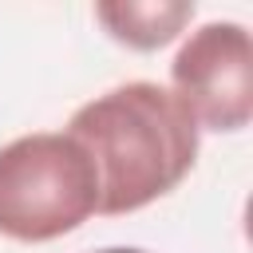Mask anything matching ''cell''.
I'll return each mask as SVG.
<instances>
[{"label":"cell","mask_w":253,"mask_h":253,"mask_svg":"<svg viewBox=\"0 0 253 253\" xmlns=\"http://www.w3.org/2000/svg\"><path fill=\"white\" fill-rule=\"evenodd\" d=\"M67 134L83 146L99 178V213L123 217L178 190L202 150V130L170 87L150 79L119 83L87 99Z\"/></svg>","instance_id":"1"},{"label":"cell","mask_w":253,"mask_h":253,"mask_svg":"<svg viewBox=\"0 0 253 253\" xmlns=\"http://www.w3.org/2000/svg\"><path fill=\"white\" fill-rule=\"evenodd\" d=\"M99 213V178L67 130H32L0 146V237L43 245Z\"/></svg>","instance_id":"2"},{"label":"cell","mask_w":253,"mask_h":253,"mask_svg":"<svg viewBox=\"0 0 253 253\" xmlns=\"http://www.w3.org/2000/svg\"><path fill=\"white\" fill-rule=\"evenodd\" d=\"M170 91L198 130L237 134L253 123V40L241 20H206L186 32L170 63Z\"/></svg>","instance_id":"3"},{"label":"cell","mask_w":253,"mask_h":253,"mask_svg":"<svg viewBox=\"0 0 253 253\" xmlns=\"http://www.w3.org/2000/svg\"><path fill=\"white\" fill-rule=\"evenodd\" d=\"M194 12L198 8L190 0H103L95 4V20L103 24V32L130 51H158L174 43L190 28Z\"/></svg>","instance_id":"4"},{"label":"cell","mask_w":253,"mask_h":253,"mask_svg":"<svg viewBox=\"0 0 253 253\" xmlns=\"http://www.w3.org/2000/svg\"><path fill=\"white\" fill-rule=\"evenodd\" d=\"M95 253H146L138 245H107V249H95Z\"/></svg>","instance_id":"5"}]
</instances>
